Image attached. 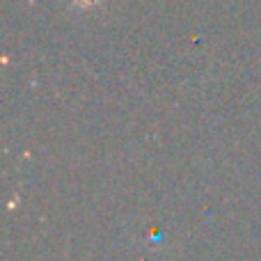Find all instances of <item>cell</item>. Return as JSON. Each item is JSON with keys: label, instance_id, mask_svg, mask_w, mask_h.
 <instances>
[{"label": "cell", "instance_id": "obj_1", "mask_svg": "<svg viewBox=\"0 0 261 261\" xmlns=\"http://www.w3.org/2000/svg\"><path fill=\"white\" fill-rule=\"evenodd\" d=\"M78 3H81V5H94L96 0H78Z\"/></svg>", "mask_w": 261, "mask_h": 261}]
</instances>
